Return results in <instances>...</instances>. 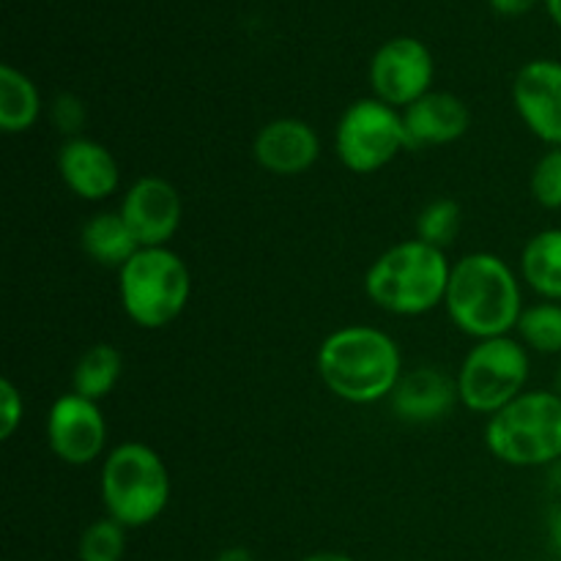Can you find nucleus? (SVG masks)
<instances>
[{
	"instance_id": "nucleus-1",
	"label": "nucleus",
	"mask_w": 561,
	"mask_h": 561,
	"mask_svg": "<svg viewBox=\"0 0 561 561\" xmlns=\"http://www.w3.org/2000/svg\"><path fill=\"white\" fill-rule=\"evenodd\" d=\"M316 367L323 387L351 405L389 400L403 378V356L392 334L365 323L329 334L318 348Z\"/></svg>"
},
{
	"instance_id": "nucleus-2",
	"label": "nucleus",
	"mask_w": 561,
	"mask_h": 561,
	"mask_svg": "<svg viewBox=\"0 0 561 561\" xmlns=\"http://www.w3.org/2000/svg\"><path fill=\"white\" fill-rule=\"evenodd\" d=\"M444 307L449 321L469 337H507L524 312V290L502 257L469 252L453 266Z\"/></svg>"
},
{
	"instance_id": "nucleus-3",
	"label": "nucleus",
	"mask_w": 561,
	"mask_h": 561,
	"mask_svg": "<svg viewBox=\"0 0 561 561\" xmlns=\"http://www.w3.org/2000/svg\"><path fill=\"white\" fill-rule=\"evenodd\" d=\"M453 263L447 252L420 239L400 241L373 261L365 274V294L378 310L416 318L444 305Z\"/></svg>"
},
{
	"instance_id": "nucleus-4",
	"label": "nucleus",
	"mask_w": 561,
	"mask_h": 561,
	"mask_svg": "<svg viewBox=\"0 0 561 561\" xmlns=\"http://www.w3.org/2000/svg\"><path fill=\"white\" fill-rule=\"evenodd\" d=\"M170 471L162 455L142 442H124L104 455L99 493L104 513L126 529H142L170 502Z\"/></svg>"
},
{
	"instance_id": "nucleus-5",
	"label": "nucleus",
	"mask_w": 561,
	"mask_h": 561,
	"mask_svg": "<svg viewBox=\"0 0 561 561\" xmlns=\"http://www.w3.org/2000/svg\"><path fill=\"white\" fill-rule=\"evenodd\" d=\"M485 447L515 469H540L561 460V394L531 389L488 416Z\"/></svg>"
},
{
	"instance_id": "nucleus-6",
	"label": "nucleus",
	"mask_w": 561,
	"mask_h": 561,
	"mask_svg": "<svg viewBox=\"0 0 561 561\" xmlns=\"http://www.w3.org/2000/svg\"><path fill=\"white\" fill-rule=\"evenodd\" d=\"M192 274L170 247H140L118 268V299L126 318L140 329H164L186 310Z\"/></svg>"
},
{
	"instance_id": "nucleus-7",
	"label": "nucleus",
	"mask_w": 561,
	"mask_h": 561,
	"mask_svg": "<svg viewBox=\"0 0 561 561\" xmlns=\"http://www.w3.org/2000/svg\"><path fill=\"white\" fill-rule=\"evenodd\" d=\"M529 351L515 337L477 340L458 370V400L471 414L493 416L526 392Z\"/></svg>"
},
{
	"instance_id": "nucleus-8",
	"label": "nucleus",
	"mask_w": 561,
	"mask_h": 561,
	"mask_svg": "<svg viewBox=\"0 0 561 561\" xmlns=\"http://www.w3.org/2000/svg\"><path fill=\"white\" fill-rule=\"evenodd\" d=\"M403 148H409L403 113L383 104L381 99H356L340 115L334 129V151L351 173H378L394 162Z\"/></svg>"
},
{
	"instance_id": "nucleus-9",
	"label": "nucleus",
	"mask_w": 561,
	"mask_h": 561,
	"mask_svg": "<svg viewBox=\"0 0 561 561\" xmlns=\"http://www.w3.org/2000/svg\"><path fill=\"white\" fill-rule=\"evenodd\" d=\"M436 64L420 38L398 36L383 42L370 60L373 96L394 110H405L433 91Z\"/></svg>"
},
{
	"instance_id": "nucleus-10",
	"label": "nucleus",
	"mask_w": 561,
	"mask_h": 561,
	"mask_svg": "<svg viewBox=\"0 0 561 561\" xmlns=\"http://www.w3.org/2000/svg\"><path fill=\"white\" fill-rule=\"evenodd\" d=\"M47 444L66 466H88L107 447V420L93 400L66 392L49 405Z\"/></svg>"
},
{
	"instance_id": "nucleus-11",
	"label": "nucleus",
	"mask_w": 561,
	"mask_h": 561,
	"mask_svg": "<svg viewBox=\"0 0 561 561\" xmlns=\"http://www.w3.org/2000/svg\"><path fill=\"white\" fill-rule=\"evenodd\" d=\"M121 217L131 228L140 247H168L179 233L184 203L179 190L162 175H140L121 201Z\"/></svg>"
},
{
	"instance_id": "nucleus-12",
	"label": "nucleus",
	"mask_w": 561,
	"mask_h": 561,
	"mask_svg": "<svg viewBox=\"0 0 561 561\" xmlns=\"http://www.w3.org/2000/svg\"><path fill=\"white\" fill-rule=\"evenodd\" d=\"M513 104L537 140L561 148V60H529L515 75Z\"/></svg>"
},
{
	"instance_id": "nucleus-13",
	"label": "nucleus",
	"mask_w": 561,
	"mask_h": 561,
	"mask_svg": "<svg viewBox=\"0 0 561 561\" xmlns=\"http://www.w3.org/2000/svg\"><path fill=\"white\" fill-rule=\"evenodd\" d=\"M252 157L266 173L294 179L318 162L321 137L301 118L268 121L252 140Z\"/></svg>"
},
{
	"instance_id": "nucleus-14",
	"label": "nucleus",
	"mask_w": 561,
	"mask_h": 561,
	"mask_svg": "<svg viewBox=\"0 0 561 561\" xmlns=\"http://www.w3.org/2000/svg\"><path fill=\"white\" fill-rule=\"evenodd\" d=\"M58 173L80 201L99 203L115 195L121 168L113 151L93 137H66L58 148Z\"/></svg>"
},
{
	"instance_id": "nucleus-15",
	"label": "nucleus",
	"mask_w": 561,
	"mask_h": 561,
	"mask_svg": "<svg viewBox=\"0 0 561 561\" xmlns=\"http://www.w3.org/2000/svg\"><path fill=\"white\" fill-rule=\"evenodd\" d=\"M409 148L449 146L460 140L471 126V113L460 96L449 91H431L416 99L411 107L400 110Z\"/></svg>"
},
{
	"instance_id": "nucleus-16",
	"label": "nucleus",
	"mask_w": 561,
	"mask_h": 561,
	"mask_svg": "<svg viewBox=\"0 0 561 561\" xmlns=\"http://www.w3.org/2000/svg\"><path fill=\"white\" fill-rule=\"evenodd\" d=\"M389 400L398 420L427 425V422L444 420L458 403V381L436 367H420V370L403 373Z\"/></svg>"
},
{
	"instance_id": "nucleus-17",
	"label": "nucleus",
	"mask_w": 561,
	"mask_h": 561,
	"mask_svg": "<svg viewBox=\"0 0 561 561\" xmlns=\"http://www.w3.org/2000/svg\"><path fill=\"white\" fill-rule=\"evenodd\" d=\"M80 244L91 261H96L99 266L107 268H121L137 250H140V241L135 239V233H131V228L126 225V219L121 217V211L93 214V217L82 225Z\"/></svg>"
},
{
	"instance_id": "nucleus-18",
	"label": "nucleus",
	"mask_w": 561,
	"mask_h": 561,
	"mask_svg": "<svg viewBox=\"0 0 561 561\" xmlns=\"http://www.w3.org/2000/svg\"><path fill=\"white\" fill-rule=\"evenodd\" d=\"M520 277L540 299L561 301V228L540 230L526 241Z\"/></svg>"
},
{
	"instance_id": "nucleus-19",
	"label": "nucleus",
	"mask_w": 561,
	"mask_h": 561,
	"mask_svg": "<svg viewBox=\"0 0 561 561\" xmlns=\"http://www.w3.org/2000/svg\"><path fill=\"white\" fill-rule=\"evenodd\" d=\"M42 118V93L25 71L11 64L0 66V129L22 135Z\"/></svg>"
},
{
	"instance_id": "nucleus-20",
	"label": "nucleus",
	"mask_w": 561,
	"mask_h": 561,
	"mask_svg": "<svg viewBox=\"0 0 561 561\" xmlns=\"http://www.w3.org/2000/svg\"><path fill=\"white\" fill-rule=\"evenodd\" d=\"M121 373H124V356L115 345H91L88 351H82L75 370H71V392L93 400V403H102L118 387Z\"/></svg>"
},
{
	"instance_id": "nucleus-21",
	"label": "nucleus",
	"mask_w": 561,
	"mask_h": 561,
	"mask_svg": "<svg viewBox=\"0 0 561 561\" xmlns=\"http://www.w3.org/2000/svg\"><path fill=\"white\" fill-rule=\"evenodd\" d=\"M518 340L537 354H561V301H537L518 318Z\"/></svg>"
},
{
	"instance_id": "nucleus-22",
	"label": "nucleus",
	"mask_w": 561,
	"mask_h": 561,
	"mask_svg": "<svg viewBox=\"0 0 561 561\" xmlns=\"http://www.w3.org/2000/svg\"><path fill=\"white\" fill-rule=\"evenodd\" d=\"M460 225H463V208L453 197H438V201L427 203L416 217V239L425 244L447 250L458 236Z\"/></svg>"
},
{
	"instance_id": "nucleus-23",
	"label": "nucleus",
	"mask_w": 561,
	"mask_h": 561,
	"mask_svg": "<svg viewBox=\"0 0 561 561\" xmlns=\"http://www.w3.org/2000/svg\"><path fill=\"white\" fill-rule=\"evenodd\" d=\"M126 526L113 520L110 515L85 526L77 542V559L80 561H121L126 553Z\"/></svg>"
},
{
	"instance_id": "nucleus-24",
	"label": "nucleus",
	"mask_w": 561,
	"mask_h": 561,
	"mask_svg": "<svg viewBox=\"0 0 561 561\" xmlns=\"http://www.w3.org/2000/svg\"><path fill=\"white\" fill-rule=\"evenodd\" d=\"M529 190L537 206L548 211L561 208V148H548L535 162L529 175Z\"/></svg>"
},
{
	"instance_id": "nucleus-25",
	"label": "nucleus",
	"mask_w": 561,
	"mask_h": 561,
	"mask_svg": "<svg viewBox=\"0 0 561 561\" xmlns=\"http://www.w3.org/2000/svg\"><path fill=\"white\" fill-rule=\"evenodd\" d=\"M22 416H25V400L22 392L16 389L14 381L3 378L0 381V438L9 442L16 433V427L22 425Z\"/></svg>"
},
{
	"instance_id": "nucleus-26",
	"label": "nucleus",
	"mask_w": 561,
	"mask_h": 561,
	"mask_svg": "<svg viewBox=\"0 0 561 561\" xmlns=\"http://www.w3.org/2000/svg\"><path fill=\"white\" fill-rule=\"evenodd\" d=\"M49 115H53V124L58 126V131H64V135L69 137H80V129L85 126L88 118L85 104H82L75 93H60L53 102Z\"/></svg>"
},
{
	"instance_id": "nucleus-27",
	"label": "nucleus",
	"mask_w": 561,
	"mask_h": 561,
	"mask_svg": "<svg viewBox=\"0 0 561 561\" xmlns=\"http://www.w3.org/2000/svg\"><path fill=\"white\" fill-rule=\"evenodd\" d=\"M493 11L504 16H520L526 11H531L537 5V0H491Z\"/></svg>"
},
{
	"instance_id": "nucleus-28",
	"label": "nucleus",
	"mask_w": 561,
	"mask_h": 561,
	"mask_svg": "<svg viewBox=\"0 0 561 561\" xmlns=\"http://www.w3.org/2000/svg\"><path fill=\"white\" fill-rule=\"evenodd\" d=\"M548 537H551V546L561 553V496L553 502L551 513H548Z\"/></svg>"
},
{
	"instance_id": "nucleus-29",
	"label": "nucleus",
	"mask_w": 561,
	"mask_h": 561,
	"mask_svg": "<svg viewBox=\"0 0 561 561\" xmlns=\"http://www.w3.org/2000/svg\"><path fill=\"white\" fill-rule=\"evenodd\" d=\"M214 561H255V557H252V553L247 551V548L233 546V548H225L222 553H217V557H214Z\"/></svg>"
},
{
	"instance_id": "nucleus-30",
	"label": "nucleus",
	"mask_w": 561,
	"mask_h": 561,
	"mask_svg": "<svg viewBox=\"0 0 561 561\" xmlns=\"http://www.w3.org/2000/svg\"><path fill=\"white\" fill-rule=\"evenodd\" d=\"M301 561H356L351 559L348 553H337V551H321V553H310V557H305Z\"/></svg>"
},
{
	"instance_id": "nucleus-31",
	"label": "nucleus",
	"mask_w": 561,
	"mask_h": 561,
	"mask_svg": "<svg viewBox=\"0 0 561 561\" xmlns=\"http://www.w3.org/2000/svg\"><path fill=\"white\" fill-rule=\"evenodd\" d=\"M546 5H548V14H551V20L561 27V0H546Z\"/></svg>"
},
{
	"instance_id": "nucleus-32",
	"label": "nucleus",
	"mask_w": 561,
	"mask_h": 561,
	"mask_svg": "<svg viewBox=\"0 0 561 561\" xmlns=\"http://www.w3.org/2000/svg\"><path fill=\"white\" fill-rule=\"evenodd\" d=\"M553 392L561 394V365H559V370H557V387H553Z\"/></svg>"
}]
</instances>
